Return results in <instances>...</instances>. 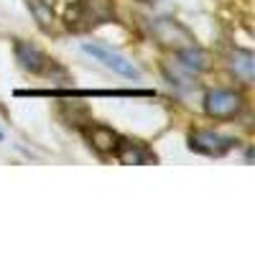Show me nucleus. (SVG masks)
Returning a JSON list of instances; mask_svg holds the SVG:
<instances>
[{
  "instance_id": "f257e3e1",
  "label": "nucleus",
  "mask_w": 255,
  "mask_h": 255,
  "mask_svg": "<svg viewBox=\"0 0 255 255\" xmlns=\"http://www.w3.org/2000/svg\"><path fill=\"white\" fill-rule=\"evenodd\" d=\"M110 20H115L113 0H74L64 10V26L74 33L92 31L100 23H110Z\"/></svg>"
},
{
  "instance_id": "f03ea898",
  "label": "nucleus",
  "mask_w": 255,
  "mask_h": 255,
  "mask_svg": "<svg viewBox=\"0 0 255 255\" xmlns=\"http://www.w3.org/2000/svg\"><path fill=\"white\" fill-rule=\"evenodd\" d=\"M151 33H153V38L158 41L163 49H171L174 54L197 46L194 33H191L176 18H153L151 20Z\"/></svg>"
},
{
  "instance_id": "7ed1b4c3",
  "label": "nucleus",
  "mask_w": 255,
  "mask_h": 255,
  "mask_svg": "<svg viewBox=\"0 0 255 255\" xmlns=\"http://www.w3.org/2000/svg\"><path fill=\"white\" fill-rule=\"evenodd\" d=\"M245 110V97L238 90H209L204 95V113L212 120H235Z\"/></svg>"
},
{
  "instance_id": "20e7f679",
  "label": "nucleus",
  "mask_w": 255,
  "mask_h": 255,
  "mask_svg": "<svg viewBox=\"0 0 255 255\" xmlns=\"http://www.w3.org/2000/svg\"><path fill=\"white\" fill-rule=\"evenodd\" d=\"M186 140H189V151L202 153V156H212V158H220L238 145L235 138H227L217 130H209V128H194V130H189Z\"/></svg>"
},
{
  "instance_id": "39448f33",
  "label": "nucleus",
  "mask_w": 255,
  "mask_h": 255,
  "mask_svg": "<svg viewBox=\"0 0 255 255\" xmlns=\"http://www.w3.org/2000/svg\"><path fill=\"white\" fill-rule=\"evenodd\" d=\"M13 54H15V61L20 64V69H26L31 74H51L56 69V61L46 51H41L36 44H31V41L18 38L13 44Z\"/></svg>"
},
{
  "instance_id": "423d86ee",
  "label": "nucleus",
  "mask_w": 255,
  "mask_h": 255,
  "mask_svg": "<svg viewBox=\"0 0 255 255\" xmlns=\"http://www.w3.org/2000/svg\"><path fill=\"white\" fill-rule=\"evenodd\" d=\"M82 51L87 56H92L95 61H100L102 67L113 69L120 77H128V79H138L140 77V69L135 67L133 61H128L123 54H118V51H113L108 46H102V44H82Z\"/></svg>"
},
{
  "instance_id": "0eeeda50",
  "label": "nucleus",
  "mask_w": 255,
  "mask_h": 255,
  "mask_svg": "<svg viewBox=\"0 0 255 255\" xmlns=\"http://www.w3.org/2000/svg\"><path fill=\"white\" fill-rule=\"evenodd\" d=\"M82 135H84V140L90 143L92 151H97L100 156H110L115 151L118 140H120V135L113 130V128L102 125V123H92V120L82 128Z\"/></svg>"
},
{
  "instance_id": "6e6552de",
  "label": "nucleus",
  "mask_w": 255,
  "mask_h": 255,
  "mask_svg": "<svg viewBox=\"0 0 255 255\" xmlns=\"http://www.w3.org/2000/svg\"><path fill=\"white\" fill-rule=\"evenodd\" d=\"M113 156L120 163H156V153L140 140H130V138H120Z\"/></svg>"
},
{
  "instance_id": "1a4fd4ad",
  "label": "nucleus",
  "mask_w": 255,
  "mask_h": 255,
  "mask_svg": "<svg viewBox=\"0 0 255 255\" xmlns=\"http://www.w3.org/2000/svg\"><path fill=\"white\" fill-rule=\"evenodd\" d=\"M230 72L243 84H253L255 79V56L248 49H235L230 56Z\"/></svg>"
},
{
  "instance_id": "9d476101",
  "label": "nucleus",
  "mask_w": 255,
  "mask_h": 255,
  "mask_svg": "<svg viewBox=\"0 0 255 255\" xmlns=\"http://www.w3.org/2000/svg\"><path fill=\"white\" fill-rule=\"evenodd\" d=\"M179 56V64L184 69H189L191 74H202V72H209L212 69V56L197 44V46H191V49H184L176 54Z\"/></svg>"
},
{
  "instance_id": "9b49d317",
  "label": "nucleus",
  "mask_w": 255,
  "mask_h": 255,
  "mask_svg": "<svg viewBox=\"0 0 255 255\" xmlns=\"http://www.w3.org/2000/svg\"><path fill=\"white\" fill-rule=\"evenodd\" d=\"M28 10L36 18V26L44 31V33H51V28L56 23L54 3H49V0H28Z\"/></svg>"
},
{
  "instance_id": "f8f14e48",
  "label": "nucleus",
  "mask_w": 255,
  "mask_h": 255,
  "mask_svg": "<svg viewBox=\"0 0 255 255\" xmlns=\"http://www.w3.org/2000/svg\"><path fill=\"white\" fill-rule=\"evenodd\" d=\"M140 3H153V0H140Z\"/></svg>"
},
{
  "instance_id": "ddd939ff",
  "label": "nucleus",
  "mask_w": 255,
  "mask_h": 255,
  "mask_svg": "<svg viewBox=\"0 0 255 255\" xmlns=\"http://www.w3.org/2000/svg\"><path fill=\"white\" fill-rule=\"evenodd\" d=\"M0 140H3V133H0Z\"/></svg>"
}]
</instances>
